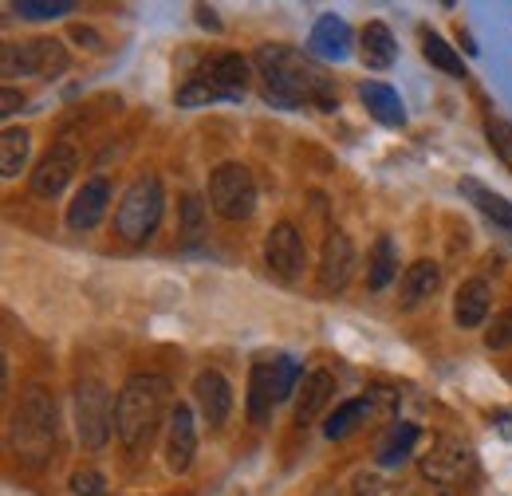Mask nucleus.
Returning a JSON list of instances; mask_svg holds the SVG:
<instances>
[{"instance_id":"obj_34","label":"nucleus","mask_w":512,"mask_h":496,"mask_svg":"<svg viewBox=\"0 0 512 496\" xmlns=\"http://www.w3.org/2000/svg\"><path fill=\"white\" fill-rule=\"evenodd\" d=\"M71 493L75 496H107V477L99 469H75L71 473Z\"/></svg>"},{"instance_id":"obj_2","label":"nucleus","mask_w":512,"mask_h":496,"mask_svg":"<svg viewBox=\"0 0 512 496\" xmlns=\"http://www.w3.org/2000/svg\"><path fill=\"white\" fill-rule=\"evenodd\" d=\"M174 386L166 374H130L123 390L115 394V437L127 453H146L162 422L174 414Z\"/></svg>"},{"instance_id":"obj_26","label":"nucleus","mask_w":512,"mask_h":496,"mask_svg":"<svg viewBox=\"0 0 512 496\" xmlns=\"http://www.w3.org/2000/svg\"><path fill=\"white\" fill-rule=\"evenodd\" d=\"M398 280V245L390 237H379L371 256H367V288L371 292H383Z\"/></svg>"},{"instance_id":"obj_11","label":"nucleus","mask_w":512,"mask_h":496,"mask_svg":"<svg viewBox=\"0 0 512 496\" xmlns=\"http://www.w3.org/2000/svg\"><path fill=\"white\" fill-rule=\"evenodd\" d=\"M75 170H79V150H75L71 142H56V146L36 162L28 186H32L36 197H48V201H52V197H60V193L71 186Z\"/></svg>"},{"instance_id":"obj_10","label":"nucleus","mask_w":512,"mask_h":496,"mask_svg":"<svg viewBox=\"0 0 512 496\" xmlns=\"http://www.w3.org/2000/svg\"><path fill=\"white\" fill-rule=\"evenodd\" d=\"M264 264H268V272H276L280 280H296V276L308 268L304 233H300L292 221H280V225L268 229V237H264Z\"/></svg>"},{"instance_id":"obj_35","label":"nucleus","mask_w":512,"mask_h":496,"mask_svg":"<svg viewBox=\"0 0 512 496\" xmlns=\"http://www.w3.org/2000/svg\"><path fill=\"white\" fill-rule=\"evenodd\" d=\"M485 347H489V351H505V347H512V308H505L493 323H489Z\"/></svg>"},{"instance_id":"obj_24","label":"nucleus","mask_w":512,"mask_h":496,"mask_svg":"<svg viewBox=\"0 0 512 496\" xmlns=\"http://www.w3.org/2000/svg\"><path fill=\"white\" fill-rule=\"evenodd\" d=\"M371 394H363V398H347V402H339L331 414H327V422H323V434L331 437V441H343V437H351L367 418H371Z\"/></svg>"},{"instance_id":"obj_19","label":"nucleus","mask_w":512,"mask_h":496,"mask_svg":"<svg viewBox=\"0 0 512 496\" xmlns=\"http://www.w3.org/2000/svg\"><path fill=\"white\" fill-rule=\"evenodd\" d=\"M308 48L323 56V60H347L351 56V28L343 16H320L316 28H312V40Z\"/></svg>"},{"instance_id":"obj_20","label":"nucleus","mask_w":512,"mask_h":496,"mask_svg":"<svg viewBox=\"0 0 512 496\" xmlns=\"http://www.w3.org/2000/svg\"><path fill=\"white\" fill-rule=\"evenodd\" d=\"M359 99L367 103V115H375L383 126H406V107L390 83H375V79L359 83Z\"/></svg>"},{"instance_id":"obj_33","label":"nucleus","mask_w":512,"mask_h":496,"mask_svg":"<svg viewBox=\"0 0 512 496\" xmlns=\"http://www.w3.org/2000/svg\"><path fill=\"white\" fill-rule=\"evenodd\" d=\"M16 12L28 16V20H52V16H67L71 4H67V0H52V4H48V0H20Z\"/></svg>"},{"instance_id":"obj_32","label":"nucleus","mask_w":512,"mask_h":496,"mask_svg":"<svg viewBox=\"0 0 512 496\" xmlns=\"http://www.w3.org/2000/svg\"><path fill=\"white\" fill-rule=\"evenodd\" d=\"M351 496H414V493L402 489V485H394V481H386L379 473H359L351 481Z\"/></svg>"},{"instance_id":"obj_28","label":"nucleus","mask_w":512,"mask_h":496,"mask_svg":"<svg viewBox=\"0 0 512 496\" xmlns=\"http://www.w3.org/2000/svg\"><path fill=\"white\" fill-rule=\"evenodd\" d=\"M174 103H178V107H209V103H237V99H233L229 91H221L209 75H193V79H186V83L178 87Z\"/></svg>"},{"instance_id":"obj_30","label":"nucleus","mask_w":512,"mask_h":496,"mask_svg":"<svg viewBox=\"0 0 512 496\" xmlns=\"http://www.w3.org/2000/svg\"><path fill=\"white\" fill-rule=\"evenodd\" d=\"M205 213H209V209H205V201H201L197 193H186V197H182L178 217H182V241H186L190 248L197 245L201 233H205Z\"/></svg>"},{"instance_id":"obj_1","label":"nucleus","mask_w":512,"mask_h":496,"mask_svg":"<svg viewBox=\"0 0 512 496\" xmlns=\"http://www.w3.org/2000/svg\"><path fill=\"white\" fill-rule=\"evenodd\" d=\"M253 63L260 71V83H264V99L280 111H296V107L331 111L339 103L327 71L288 44H260Z\"/></svg>"},{"instance_id":"obj_18","label":"nucleus","mask_w":512,"mask_h":496,"mask_svg":"<svg viewBox=\"0 0 512 496\" xmlns=\"http://www.w3.org/2000/svg\"><path fill=\"white\" fill-rule=\"evenodd\" d=\"M489 311H493V288L485 280H465L457 288V296H453V323L457 327L473 331L489 319Z\"/></svg>"},{"instance_id":"obj_37","label":"nucleus","mask_w":512,"mask_h":496,"mask_svg":"<svg viewBox=\"0 0 512 496\" xmlns=\"http://www.w3.org/2000/svg\"><path fill=\"white\" fill-rule=\"evenodd\" d=\"M193 12H197V24H201V28H209V32H221V20H217V12H213V8L197 4Z\"/></svg>"},{"instance_id":"obj_4","label":"nucleus","mask_w":512,"mask_h":496,"mask_svg":"<svg viewBox=\"0 0 512 496\" xmlns=\"http://www.w3.org/2000/svg\"><path fill=\"white\" fill-rule=\"evenodd\" d=\"M166 209V193H162V178L158 174H138L127 186V193L115 205V233L127 245H142L154 237L158 221Z\"/></svg>"},{"instance_id":"obj_13","label":"nucleus","mask_w":512,"mask_h":496,"mask_svg":"<svg viewBox=\"0 0 512 496\" xmlns=\"http://www.w3.org/2000/svg\"><path fill=\"white\" fill-rule=\"evenodd\" d=\"M355 260H359V252H355V241L347 237V233H331L327 241H323V256H320V284L327 292H343L347 284H351V276H355Z\"/></svg>"},{"instance_id":"obj_14","label":"nucleus","mask_w":512,"mask_h":496,"mask_svg":"<svg viewBox=\"0 0 512 496\" xmlns=\"http://www.w3.org/2000/svg\"><path fill=\"white\" fill-rule=\"evenodd\" d=\"M107 209H111V182L107 178H87L83 189L67 205V225L75 233H87L107 217Z\"/></svg>"},{"instance_id":"obj_25","label":"nucleus","mask_w":512,"mask_h":496,"mask_svg":"<svg viewBox=\"0 0 512 496\" xmlns=\"http://www.w3.org/2000/svg\"><path fill=\"white\" fill-rule=\"evenodd\" d=\"M418 437H422V430H418L414 422H394V426H390V430L383 434V441H379V449H375L379 465H383V469H394V465H402V461L414 453Z\"/></svg>"},{"instance_id":"obj_23","label":"nucleus","mask_w":512,"mask_h":496,"mask_svg":"<svg viewBox=\"0 0 512 496\" xmlns=\"http://www.w3.org/2000/svg\"><path fill=\"white\" fill-rule=\"evenodd\" d=\"M221 91H229L233 99H245V87H249V60H241L237 52H221L205 63V71Z\"/></svg>"},{"instance_id":"obj_31","label":"nucleus","mask_w":512,"mask_h":496,"mask_svg":"<svg viewBox=\"0 0 512 496\" xmlns=\"http://www.w3.org/2000/svg\"><path fill=\"white\" fill-rule=\"evenodd\" d=\"M485 134H489V146H493V154L505 162L512 170V123L509 119H501V115H489L485 119Z\"/></svg>"},{"instance_id":"obj_16","label":"nucleus","mask_w":512,"mask_h":496,"mask_svg":"<svg viewBox=\"0 0 512 496\" xmlns=\"http://www.w3.org/2000/svg\"><path fill=\"white\" fill-rule=\"evenodd\" d=\"M438 288H442V268L434 260H414L398 280V300L406 311H414L430 304L438 296Z\"/></svg>"},{"instance_id":"obj_36","label":"nucleus","mask_w":512,"mask_h":496,"mask_svg":"<svg viewBox=\"0 0 512 496\" xmlns=\"http://www.w3.org/2000/svg\"><path fill=\"white\" fill-rule=\"evenodd\" d=\"M20 107H24V95H20L12 83H4V95H0V115H4V119H12Z\"/></svg>"},{"instance_id":"obj_9","label":"nucleus","mask_w":512,"mask_h":496,"mask_svg":"<svg viewBox=\"0 0 512 496\" xmlns=\"http://www.w3.org/2000/svg\"><path fill=\"white\" fill-rule=\"evenodd\" d=\"M473 449L469 445H461L457 437H434L430 441V449L418 457V469H422V477L430 481V485H438V489H457V485H465L469 477H473Z\"/></svg>"},{"instance_id":"obj_6","label":"nucleus","mask_w":512,"mask_h":496,"mask_svg":"<svg viewBox=\"0 0 512 496\" xmlns=\"http://www.w3.org/2000/svg\"><path fill=\"white\" fill-rule=\"evenodd\" d=\"M115 434V394L99 378L75 382V437L83 449H103Z\"/></svg>"},{"instance_id":"obj_8","label":"nucleus","mask_w":512,"mask_h":496,"mask_svg":"<svg viewBox=\"0 0 512 496\" xmlns=\"http://www.w3.org/2000/svg\"><path fill=\"white\" fill-rule=\"evenodd\" d=\"M209 209L221 221H249L256 213V182L253 170L241 162H221L209 174Z\"/></svg>"},{"instance_id":"obj_3","label":"nucleus","mask_w":512,"mask_h":496,"mask_svg":"<svg viewBox=\"0 0 512 496\" xmlns=\"http://www.w3.org/2000/svg\"><path fill=\"white\" fill-rule=\"evenodd\" d=\"M12 449L24 465L40 469L56 449V402L44 386H28L12 414Z\"/></svg>"},{"instance_id":"obj_27","label":"nucleus","mask_w":512,"mask_h":496,"mask_svg":"<svg viewBox=\"0 0 512 496\" xmlns=\"http://www.w3.org/2000/svg\"><path fill=\"white\" fill-rule=\"evenodd\" d=\"M28 154H32V134L24 126H8L0 134V174L4 178H20Z\"/></svg>"},{"instance_id":"obj_15","label":"nucleus","mask_w":512,"mask_h":496,"mask_svg":"<svg viewBox=\"0 0 512 496\" xmlns=\"http://www.w3.org/2000/svg\"><path fill=\"white\" fill-rule=\"evenodd\" d=\"M197 453V430H193V410L186 402L174 406L170 422H166V469L170 473H186Z\"/></svg>"},{"instance_id":"obj_5","label":"nucleus","mask_w":512,"mask_h":496,"mask_svg":"<svg viewBox=\"0 0 512 496\" xmlns=\"http://www.w3.org/2000/svg\"><path fill=\"white\" fill-rule=\"evenodd\" d=\"M300 378H304V374H300V363L288 359V355L260 359L253 367V374H249V402H245V406H249V422H253V426H268L272 410L296 394Z\"/></svg>"},{"instance_id":"obj_22","label":"nucleus","mask_w":512,"mask_h":496,"mask_svg":"<svg viewBox=\"0 0 512 496\" xmlns=\"http://www.w3.org/2000/svg\"><path fill=\"white\" fill-rule=\"evenodd\" d=\"M461 193L481 209V217H485V221H493V225H497V229L512 241V201L509 197H501V193L485 189L477 178H465V182H461Z\"/></svg>"},{"instance_id":"obj_17","label":"nucleus","mask_w":512,"mask_h":496,"mask_svg":"<svg viewBox=\"0 0 512 496\" xmlns=\"http://www.w3.org/2000/svg\"><path fill=\"white\" fill-rule=\"evenodd\" d=\"M335 398V378L327 371H312L300 378L296 386V426H312Z\"/></svg>"},{"instance_id":"obj_12","label":"nucleus","mask_w":512,"mask_h":496,"mask_svg":"<svg viewBox=\"0 0 512 496\" xmlns=\"http://www.w3.org/2000/svg\"><path fill=\"white\" fill-rule=\"evenodd\" d=\"M193 402L209 430H221L233 414V386L221 371H201L193 378Z\"/></svg>"},{"instance_id":"obj_29","label":"nucleus","mask_w":512,"mask_h":496,"mask_svg":"<svg viewBox=\"0 0 512 496\" xmlns=\"http://www.w3.org/2000/svg\"><path fill=\"white\" fill-rule=\"evenodd\" d=\"M418 36H422V56H426V63H430V67L446 71V75H453V79H465V63H461V56L449 48L446 40L434 32V28H422Z\"/></svg>"},{"instance_id":"obj_21","label":"nucleus","mask_w":512,"mask_h":496,"mask_svg":"<svg viewBox=\"0 0 512 496\" xmlns=\"http://www.w3.org/2000/svg\"><path fill=\"white\" fill-rule=\"evenodd\" d=\"M359 56H363L367 67H375V71H386L390 63L398 60V40H394V32L386 28L383 20H371L359 32Z\"/></svg>"},{"instance_id":"obj_7","label":"nucleus","mask_w":512,"mask_h":496,"mask_svg":"<svg viewBox=\"0 0 512 496\" xmlns=\"http://www.w3.org/2000/svg\"><path fill=\"white\" fill-rule=\"evenodd\" d=\"M67 67H71V56L60 40L52 36H40V40H28V44H4L0 52V75L4 79H16V75H32V79H60Z\"/></svg>"}]
</instances>
